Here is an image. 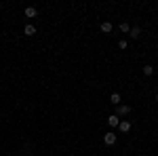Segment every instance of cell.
<instances>
[{
  "mask_svg": "<svg viewBox=\"0 0 158 156\" xmlns=\"http://www.w3.org/2000/svg\"><path fill=\"white\" fill-rule=\"evenodd\" d=\"M131 114V106H127V103H120L118 108H116V116L120 118V116H129Z\"/></svg>",
  "mask_w": 158,
  "mask_h": 156,
  "instance_id": "obj_1",
  "label": "cell"
},
{
  "mask_svg": "<svg viewBox=\"0 0 158 156\" xmlns=\"http://www.w3.org/2000/svg\"><path fill=\"white\" fill-rule=\"evenodd\" d=\"M116 139H118V137H116V133H114V131H108L106 135H103V144H106V145H114V144H116Z\"/></svg>",
  "mask_w": 158,
  "mask_h": 156,
  "instance_id": "obj_2",
  "label": "cell"
},
{
  "mask_svg": "<svg viewBox=\"0 0 158 156\" xmlns=\"http://www.w3.org/2000/svg\"><path fill=\"white\" fill-rule=\"evenodd\" d=\"M110 103H114V106L118 108V106L122 103V97H120V93H112V95H110Z\"/></svg>",
  "mask_w": 158,
  "mask_h": 156,
  "instance_id": "obj_3",
  "label": "cell"
},
{
  "mask_svg": "<svg viewBox=\"0 0 158 156\" xmlns=\"http://www.w3.org/2000/svg\"><path fill=\"white\" fill-rule=\"evenodd\" d=\"M129 36L133 38V40H137V38L141 36V27H139V25H133V27H131V32H129Z\"/></svg>",
  "mask_w": 158,
  "mask_h": 156,
  "instance_id": "obj_4",
  "label": "cell"
},
{
  "mask_svg": "<svg viewBox=\"0 0 158 156\" xmlns=\"http://www.w3.org/2000/svg\"><path fill=\"white\" fill-rule=\"evenodd\" d=\"M131 127H133V124H131L129 120H122L120 124H118V129H120V133H129V131H131Z\"/></svg>",
  "mask_w": 158,
  "mask_h": 156,
  "instance_id": "obj_5",
  "label": "cell"
},
{
  "mask_svg": "<svg viewBox=\"0 0 158 156\" xmlns=\"http://www.w3.org/2000/svg\"><path fill=\"white\" fill-rule=\"evenodd\" d=\"M23 34H25V36H34V34H36V25L27 23V25L23 27Z\"/></svg>",
  "mask_w": 158,
  "mask_h": 156,
  "instance_id": "obj_6",
  "label": "cell"
},
{
  "mask_svg": "<svg viewBox=\"0 0 158 156\" xmlns=\"http://www.w3.org/2000/svg\"><path fill=\"white\" fill-rule=\"evenodd\" d=\"M108 124H110V127H114V129H116V127L120 124V118H118L116 114H112V116L108 118Z\"/></svg>",
  "mask_w": 158,
  "mask_h": 156,
  "instance_id": "obj_7",
  "label": "cell"
},
{
  "mask_svg": "<svg viewBox=\"0 0 158 156\" xmlns=\"http://www.w3.org/2000/svg\"><path fill=\"white\" fill-rule=\"evenodd\" d=\"M101 32H103V34H110V32H112V23H110V21H103V23H101Z\"/></svg>",
  "mask_w": 158,
  "mask_h": 156,
  "instance_id": "obj_8",
  "label": "cell"
},
{
  "mask_svg": "<svg viewBox=\"0 0 158 156\" xmlns=\"http://www.w3.org/2000/svg\"><path fill=\"white\" fill-rule=\"evenodd\" d=\"M36 15H38V11L34 6H27V9H25V17H36Z\"/></svg>",
  "mask_w": 158,
  "mask_h": 156,
  "instance_id": "obj_9",
  "label": "cell"
},
{
  "mask_svg": "<svg viewBox=\"0 0 158 156\" xmlns=\"http://www.w3.org/2000/svg\"><path fill=\"white\" fill-rule=\"evenodd\" d=\"M120 32H124V34H129V32H131V25L122 21V23H120Z\"/></svg>",
  "mask_w": 158,
  "mask_h": 156,
  "instance_id": "obj_10",
  "label": "cell"
},
{
  "mask_svg": "<svg viewBox=\"0 0 158 156\" xmlns=\"http://www.w3.org/2000/svg\"><path fill=\"white\" fill-rule=\"evenodd\" d=\"M143 74H146V76H152V74H154V68H152V65H143Z\"/></svg>",
  "mask_w": 158,
  "mask_h": 156,
  "instance_id": "obj_11",
  "label": "cell"
},
{
  "mask_svg": "<svg viewBox=\"0 0 158 156\" xmlns=\"http://www.w3.org/2000/svg\"><path fill=\"white\" fill-rule=\"evenodd\" d=\"M118 48L127 51V48H129V40H120V42H118Z\"/></svg>",
  "mask_w": 158,
  "mask_h": 156,
  "instance_id": "obj_12",
  "label": "cell"
},
{
  "mask_svg": "<svg viewBox=\"0 0 158 156\" xmlns=\"http://www.w3.org/2000/svg\"><path fill=\"white\" fill-rule=\"evenodd\" d=\"M27 156H34V154H27Z\"/></svg>",
  "mask_w": 158,
  "mask_h": 156,
  "instance_id": "obj_13",
  "label": "cell"
},
{
  "mask_svg": "<svg viewBox=\"0 0 158 156\" xmlns=\"http://www.w3.org/2000/svg\"><path fill=\"white\" fill-rule=\"evenodd\" d=\"M156 101H158V95H156Z\"/></svg>",
  "mask_w": 158,
  "mask_h": 156,
  "instance_id": "obj_14",
  "label": "cell"
}]
</instances>
